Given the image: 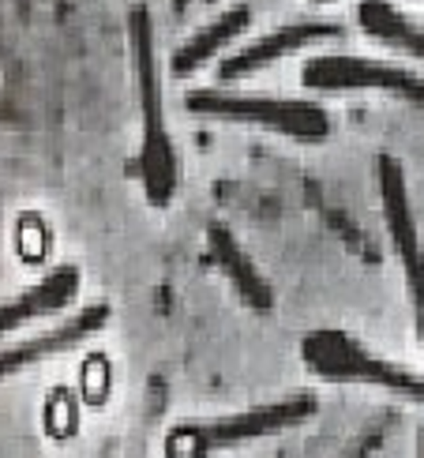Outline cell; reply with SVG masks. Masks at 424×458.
<instances>
[{"instance_id":"cell-1","label":"cell","mask_w":424,"mask_h":458,"mask_svg":"<svg viewBox=\"0 0 424 458\" xmlns=\"http://www.w3.org/2000/svg\"><path fill=\"white\" fill-rule=\"evenodd\" d=\"M128 42H131V64H136L140 117H143V143H140L143 196L150 207H169L173 196H177V150H173V140L165 131L158 53H154V19L147 8H131Z\"/></svg>"},{"instance_id":"cell-2","label":"cell","mask_w":424,"mask_h":458,"mask_svg":"<svg viewBox=\"0 0 424 458\" xmlns=\"http://www.w3.org/2000/svg\"><path fill=\"white\" fill-rule=\"evenodd\" d=\"M316 413V394H293L271 406H256L218 421H191L177 425L165 436V458H210L225 447H237L248 440H267L285 428H293Z\"/></svg>"},{"instance_id":"cell-3","label":"cell","mask_w":424,"mask_h":458,"mask_svg":"<svg viewBox=\"0 0 424 458\" xmlns=\"http://www.w3.org/2000/svg\"><path fill=\"white\" fill-rule=\"evenodd\" d=\"M184 106L196 113V117L271 128L278 136L301 140V143H319V140L331 136V117H326V109L316 102L263 98V94H237V90H225V87H203V90H188Z\"/></svg>"},{"instance_id":"cell-4","label":"cell","mask_w":424,"mask_h":458,"mask_svg":"<svg viewBox=\"0 0 424 458\" xmlns=\"http://www.w3.org/2000/svg\"><path fill=\"white\" fill-rule=\"evenodd\" d=\"M301 357L304 365L323 379H338V384H376L387 387L402 398H413L424 406V376H413L406 369L391 365L376 353H369L357 338H350L345 331H312L301 342Z\"/></svg>"},{"instance_id":"cell-5","label":"cell","mask_w":424,"mask_h":458,"mask_svg":"<svg viewBox=\"0 0 424 458\" xmlns=\"http://www.w3.org/2000/svg\"><path fill=\"white\" fill-rule=\"evenodd\" d=\"M376 169H379L383 225H387V237L402 259V275H406V290H410L413 319H417V338H420V350H424V248H420L413 203H410L406 169H402V162L394 155H379Z\"/></svg>"},{"instance_id":"cell-6","label":"cell","mask_w":424,"mask_h":458,"mask_svg":"<svg viewBox=\"0 0 424 458\" xmlns=\"http://www.w3.org/2000/svg\"><path fill=\"white\" fill-rule=\"evenodd\" d=\"M301 83L308 90H387L424 109V75L364 56H312L301 68Z\"/></svg>"},{"instance_id":"cell-7","label":"cell","mask_w":424,"mask_h":458,"mask_svg":"<svg viewBox=\"0 0 424 458\" xmlns=\"http://www.w3.org/2000/svg\"><path fill=\"white\" fill-rule=\"evenodd\" d=\"M106 323H109V304H90V309H83L80 316L56 323L53 331L19 342V346L0 350V379H12L15 372L38 365V360H49V357H56V353L75 350V346H80V342H87L90 335H98Z\"/></svg>"},{"instance_id":"cell-8","label":"cell","mask_w":424,"mask_h":458,"mask_svg":"<svg viewBox=\"0 0 424 458\" xmlns=\"http://www.w3.org/2000/svg\"><path fill=\"white\" fill-rule=\"evenodd\" d=\"M331 38H338L335 23H289V27H278L275 34H267V38H259V42L237 49L233 56H225L222 68H218V80L222 83L244 80V75L275 64V61H282V56H289V53L308 49L316 42H331Z\"/></svg>"},{"instance_id":"cell-9","label":"cell","mask_w":424,"mask_h":458,"mask_svg":"<svg viewBox=\"0 0 424 458\" xmlns=\"http://www.w3.org/2000/svg\"><path fill=\"white\" fill-rule=\"evenodd\" d=\"M75 293H80V267H53L38 285L0 304V338L12 335L15 327H23V323L46 319L53 312L68 309Z\"/></svg>"},{"instance_id":"cell-10","label":"cell","mask_w":424,"mask_h":458,"mask_svg":"<svg viewBox=\"0 0 424 458\" xmlns=\"http://www.w3.org/2000/svg\"><path fill=\"white\" fill-rule=\"evenodd\" d=\"M207 248H210V259L225 271V278L233 282V290L241 293V301L248 304V309L271 312V304H275L271 285H267V278L259 275V267L248 259L241 241L233 237V229H229L225 222H210L207 225Z\"/></svg>"},{"instance_id":"cell-11","label":"cell","mask_w":424,"mask_h":458,"mask_svg":"<svg viewBox=\"0 0 424 458\" xmlns=\"http://www.w3.org/2000/svg\"><path fill=\"white\" fill-rule=\"evenodd\" d=\"M252 23V12H248L244 4H237L233 12H225V15H218L215 23H207L199 34H191L188 42L173 53V61H169V68H173V75H191V72H199L210 56H215L218 49H225L233 38Z\"/></svg>"},{"instance_id":"cell-12","label":"cell","mask_w":424,"mask_h":458,"mask_svg":"<svg viewBox=\"0 0 424 458\" xmlns=\"http://www.w3.org/2000/svg\"><path fill=\"white\" fill-rule=\"evenodd\" d=\"M357 23L369 38H376V42L424 61V30L413 23V19L402 15L394 4H387V0H360Z\"/></svg>"},{"instance_id":"cell-13","label":"cell","mask_w":424,"mask_h":458,"mask_svg":"<svg viewBox=\"0 0 424 458\" xmlns=\"http://www.w3.org/2000/svg\"><path fill=\"white\" fill-rule=\"evenodd\" d=\"M417 458H424V425H420V444H417Z\"/></svg>"},{"instance_id":"cell-14","label":"cell","mask_w":424,"mask_h":458,"mask_svg":"<svg viewBox=\"0 0 424 458\" xmlns=\"http://www.w3.org/2000/svg\"><path fill=\"white\" fill-rule=\"evenodd\" d=\"M207 4H215V0H207Z\"/></svg>"}]
</instances>
